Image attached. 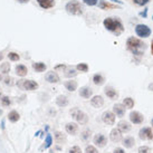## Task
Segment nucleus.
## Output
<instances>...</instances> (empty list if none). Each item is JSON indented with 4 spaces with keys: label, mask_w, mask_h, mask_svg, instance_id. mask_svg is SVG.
Returning <instances> with one entry per match:
<instances>
[{
    "label": "nucleus",
    "mask_w": 153,
    "mask_h": 153,
    "mask_svg": "<svg viewBox=\"0 0 153 153\" xmlns=\"http://www.w3.org/2000/svg\"><path fill=\"white\" fill-rule=\"evenodd\" d=\"M58 69H62V71H65L66 69V65H57L55 67V71H58Z\"/></svg>",
    "instance_id": "nucleus-42"
},
{
    "label": "nucleus",
    "mask_w": 153,
    "mask_h": 153,
    "mask_svg": "<svg viewBox=\"0 0 153 153\" xmlns=\"http://www.w3.org/2000/svg\"><path fill=\"white\" fill-rule=\"evenodd\" d=\"M69 153H82V150L79 146H73L72 149L69 150Z\"/></svg>",
    "instance_id": "nucleus-40"
},
{
    "label": "nucleus",
    "mask_w": 153,
    "mask_h": 153,
    "mask_svg": "<svg viewBox=\"0 0 153 153\" xmlns=\"http://www.w3.org/2000/svg\"><path fill=\"white\" fill-rule=\"evenodd\" d=\"M13 79L11 78V77H4V84H7V85H13Z\"/></svg>",
    "instance_id": "nucleus-41"
},
{
    "label": "nucleus",
    "mask_w": 153,
    "mask_h": 153,
    "mask_svg": "<svg viewBox=\"0 0 153 153\" xmlns=\"http://www.w3.org/2000/svg\"><path fill=\"white\" fill-rule=\"evenodd\" d=\"M81 137H82V140L85 141V142L89 141V139H91V131H89V130H84V131L82 132Z\"/></svg>",
    "instance_id": "nucleus-32"
},
{
    "label": "nucleus",
    "mask_w": 153,
    "mask_h": 153,
    "mask_svg": "<svg viewBox=\"0 0 153 153\" xmlns=\"http://www.w3.org/2000/svg\"><path fill=\"white\" fill-rule=\"evenodd\" d=\"M139 136L141 140H153L152 128H143L139 132Z\"/></svg>",
    "instance_id": "nucleus-6"
},
{
    "label": "nucleus",
    "mask_w": 153,
    "mask_h": 153,
    "mask_svg": "<svg viewBox=\"0 0 153 153\" xmlns=\"http://www.w3.org/2000/svg\"><path fill=\"white\" fill-rule=\"evenodd\" d=\"M103 122L106 124V125H114L115 122V114H113L112 112H104L102 115Z\"/></svg>",
    "instance_id": "nucleus-9"
},
{
    "label": "nucleus",
    "mask_w": 153,
    "mask_h": 153,
    "mask_svg": "<svg viewBox=\"0 0 153 153\" xmlns=\"http://www.w3.org/2000/svg\"><path fill=\"white\" fill-rule=\"evenodd\" d=\"M18 85L22 86V88L27 89V91H35V89L38 88V84L34 81H30V79H24V81H22V84H18Z\"/></svg>",
    "instance_id": "nucleus-7"
},
{
    "label": "nucleus",
    "mask_w": 153,
    "mask_h": 153,
    "mask_svg": "<svg viewBox=\"0 0 153 153\" xmlns=\"http://www.w3.org/2000/svg\"><path fill=\"white\" fill-rule=\"evenodd\" d=\"M139 153H151V149L149 146H140L139 148Z\"/></svg>",
    "instance_id": "nucleus-39"
},
{
    "label": "nucleus",
    "mask_w": 153,
    "mask_h": 153,
    "mask_svg": "<svg viewBox=\"0 0 153 153\" xmlns=\"http://www.w3.org/2000/svg\"><path fill=\"white\" fill-rule=\"evenodd\" d=\"M37 2L43 9H51L55 6V0H37Z\"/></svg>",
    "instance_id": "nucleus-17"
},
{
    "label": "nucleus",
    "mask_w": 153,
    "mask_h": 153,
    "mask_svg": "<svg viewBox=\"0 0 153 153\" xmlns=\"http://www.w3.org/2000/svg\"><path fill=\"white\" fill-rule=\"evenodd\" d=\"M65 9L69 15H73V16H81L84 13L83 4L77 0H72V1L67 2L65 6Z\"/></svg>",
    "instance_id": "nucleus-3"
},
{
    "label": "nucleus",
    "mask_w": 153,
    "mask_h": 153,
    "mask_svg": "<svg viewBox=\"0 0 153 153\" xmlns=\"http://www.w3.org/2000/svg\"><path fill=\"white\" fill-rule=\"evenodd\" d=\"M113 111H114V114L117 117H123L125 114V106L123 104H115L113 106Z\"/></svg>",
    "instance_id": "nucleus-15"
},
{
    "label": "nucleus",
    "mask_w": 153,
    "mask_h": 153,
    "mask_svg": "<svg viewBox=\"0 0 153 153\" xmlns=\"http://www.w3.org/2000/svg\"><path fill=\"white\" fill-rule=\"evenodd\" d=\"M117 128H119V130L121 132H130L131 131V125H130V123L126 122V121H121V122L119 123V125H117Z\"/></svg>",
    "instance_id": "nucleus-22"
},
{
    "label": "nucleus",
    "mask_w": 153,
    "mask_h": 153,
    "mask_svg": "<svg viewBox=\"0 0 153 153\" xmlns=\"http://www.w3.org/2000/svg\"><path fill=\"white\" fill-rule=\"evenodd\" d=\"M93 82L95 85L101 86L105 83V78H104V76L101 75V74H95V75L93 76Z\"/></svg>",
    "instance_id": "nucleus-24"
},
{
    "label": "nucleus",
    "mask_w": 153,
    "mask_h": 153,
    "mask_svg": "<svg viewBox=\"0 0 153 153\" xmlns=\"http://www.w3.org/2000/svg\"><path fill=\"white\" fill-rule=\"evenodd\" d=\"M33 68L37 73H43L46 71L47 66L44 63H42V62H38V63H33Z\"/></svg>",
    "instance_id": "nucleus-23"
},
{
    "label": "nucleus",
    "mask_w": 153,
    "mask_h": 153,
    "mask_svg": "<svg viewBox=\"0 0 153 153\" xmlns=\"http://www.w3.org/2000/svg\"><path fill=\"white\" fill-rule=\"evenodd\" d=\"M0 71L2 74H8L10 72V64L9 63H2L0 65Z\"/></svg>",
    "instance_id": "nucleus-31"
},
{
    "label": "nucleus",
    "mask_w": 153,
    "mask_h": 153,
    "mask_svg": "<svg viewBox=\"0 0 153 153\" xmlns=\"http://www.w3.org/2000/svg\"><path fill=\"white\" fill-rule=\"evenodd\" d=\"M94 143L95 145H97L98 148H104L107 143V140L103 134H96L94 136Z\"/></svg>",
    "instance_id": "nucleus-10"
},
{
    "label": "nucleus",
    "mask_w": 153,
    "mask_h": 153,
    "mask_svg": "<svg viewBox=\"0 0 153 153\" xmlns=\"http://www.w3.org/2000/svg\"><path fill=\"white\" fill-rule=\"evenodd\" d=\"M152 19H153V17H152Z\"/></svg>",
    "instance_id": "nucleus-52"
},
{
    "label": "nucleus",
    "mask_w": 153,
    "mask_h": 153,
    "mask_svg": "<svg viewBox=\"0 0 153 153\" xmlns=\"http://www.w3.org/2000/svg\"><path fill=\"white\" fill-rule=\"evenodd\" d=\"M56 104L58 105L59 107H64L66 106L68 104V100L66 96H64V95H59L58 97L56 98Z\"/></svg>",
    "instance_id": "nucleus-25"
},
{
    "label": "nucleus",
    "mask_w": 153,
    "mask_h": 153,
    "mask_svg": "<svg viewBox=\"0 0 153 153\" xmlns=\"http://www.w3.org/2000/svg\"><path fill=\"white\" fill-rule=\"evenodd\" d=\"M45 79L48 83H58L59 82V76H58V74L56 72L51 71V72H48L45 75Z\"/></svg>",
    "instance_id": "nucleus-11"
},
{
    "label": "nucleus",
    "mask_w": 153,
    "mask_h": 153,
    "mask_svg": "<svg viewBox=\"0 0 153 153\" xmlns=\"http://www.w3.org/2000/svg\"><path fill=\"white\" fill-rule=\"evenodd\" d=\"M79 95H81L83 98H89L92 95H93V91L91 87L88 86H84V87H82L79 89Z\"/></svg>",
    "instance_id": "nucleus-18"
},
{
    "label": "nucleus",
    "mask_w": 153,
    "mask_h": 153,
    "mask_svg": "<svg viewBox=\"0 0 153 153\" xmlns=\"http://www.w3.org/2000/svg\"><path fill=\"white\" fill-rule=\"evenodd\" d=\"M134 144H135V140H134V137H132V136H128V137H125L123 140V145L125 148H128V149L132 148Z\"/></svg>",
    "instance_id": "nucleus-26"
},
{
    "label": "nucleus",
    "mask_w": 153,
    "mask_h": 153,
    "mask_svg": "<svg viewBox=\"0 0 153 153\" xmlns=\"http://www.w3.org/2000/svg\"><path fill=\"white\" fill-rule=\"evenodd\" d=\"M91 105L95 108H100V107H102L104 105V100L101 95H96V96H94L92 100H91Z\"/></svg>",
    "instance_id": "nucleus-13"
},
{
    "label": "nucleus",
    "mask_w": 153,
    "mask_h": 153,
    "mask_svg": "<svg viewBox=\"0 0 153 153\" xmlns=\"http://www.w3.org/2000/svg\"><path fill=\"white\" fill-rule=\"evenodd\" d=\"M114 153H125L123 149H121V148H117V149L114 150Z\"/></svg>",
    "instance_id": "nucleus-44"
},
{
    "label": "nucleus",
    "mask_w": 153,
    "mask_h": 153,
    "mask_svg": "<svg viewBox=\"0 0 153 153\" xmlns=\"http://www.w3.org/2000/svg\"><path fill=\"white\" fill-rule=\"evenodd\" d=\"M76 69L78 72H83V73H86L88 71V65L86 64V63H81V64H78L76 66Z\"/></svg>",
    "instance_id": "nucleus-33"
},
{
    "label": "nucleus",
    "mask_w": 153,
    "mask_h": 153,
    "mask_svg": "<svg viewBox=\"0 0 153 153\" xmlns=\"http://www.w3.org/2000/svg\"><path fill=\"white\" fill-rule=\"evenodd\" d=\"M71 114H72V116L76 120L78 123H81V124H85V123H87V121H88V116H87L83 111L78 110V108L72 110L71 111Z\"/></svg>",
    "instance_id": "nucleus-4"
},
{
    "label": "nucleus",
    "mask_w": 153,
    "mask_h": 153,
    "mask_svg": "<svg viewBox=\"0 0 153 153\" xmlns=\"http://www.w3.org/2000/svg\"><path fill=\"white\" fill-rule=\"evenodd\" d=\"M55 140L56 142H58V143H63L66 141V135L63 134L62 132H56L55 133Z\"/></svg>",
    "instance_id": "nucleus-28"
},
{
    "label": "nucleus",
    "mask_w": 153,
    "mask_h": 153,
    "mask_svg": "<svg viewBox=\"0 0 153 153\" xmlns=\"http://www.w3.org/2000/svg\"><path fill=\"white\" fill-rule=\"evenodd\" d=\"M98 8L102 9V10H111V9H117L119 7L114 4L107 2L105 0H101V1L98 2Z\"/></svg>",
    "instance_id": "nucleus-14"
},
{
    "label": "nucleus",
    "mask_w": 153,
    "mask_h": 153,
    "mask_svg": "<svg viewBox=\"0 0 153 153\" xmlns=\"http://www.w3.org/2000/svg\"><path fill=\"white\" fill-rule=\"evenodd\" d=\"M151 1V0H133V2L137 6H141V7H143L145 4H148Z\"/></svg>",
    "instance_id": "nucleus-36"
},
{
    "label": "nucleus",
    "mask_w": 153,
    "mask_h": 153,
    "mask_svg": "<svg viewBox=\"0 0 153 153\" xmlns=\"http://www.w3.org/2000/svg\"><path fill=\"white\" fill-rule=\"evenodd\" d=\"M51 137L48 135V136H47V146H49V145H51Z\"/></svg>",
    "instance_id": "nucleus-46"
},
{
    "label": "nucleus",
    "mask_w": 153,
    "mask_h": 153,
    "mask_svg": "<svg viewBox=\"0 0 153 153\" xmlns=\"http://www.w3.org/2000/svg\"><path fill=\"white\" fill-rule=\"evenodd\" d=\"M64 85H65V87H66V89L69 91V92H75V91L77 89V82L74 81V79L67 81Z\"/></svg>",
    "instance_id": "nucleus-20"
},
{
    "label": "nucleus",
    "mask_w": 153,
    "mask_h": 153,
    "mask_svg": "<svg viewBox=\"0 0 153 153\" xmlns=\"http://www.w3.org/2000/svg\"><path fill=\"white\" fill-rule=\"evenodd\" d=\"M104 93L111 100H117V97H119V93L116 92V89H114L111 86H107V87L104 88Z\"/></svg>",
    "instance_id": "nucleus-12"
},
{
    "label": "nucleus",
    "mask_w": 153,
    "mask_h": 153,
    "mask_svg": "<svg viewBox=\"0 0 153 153\" xmlns=\"http://www.w3.org/2000/svg\"><path fill=\"white\" fill-rule=\"evenodd\" d=\"M103 25L105 27V29L112 33L114 36H120L124 31L123 24L121 22V19H119L117 17L105 18L103 22Z\"/></svg>",
    "instance_id": "nucleus-1"
},
{
    "label": "nucleus",
    "mask_w": 153,
    "mask_h": 153,
    "mask_svg": "<svg viewBox=\"0 0 153 153\" xmlns=\"http://www.w3.org/2000/svg\"><path fill=\"white\" fill-rule=\"evenodd\" d=\"M149 88H150V91H153V84H151V85L149 86Z\"/></svg>",
    "instance_id": "nucleus-50"
},
{
    "label": "nucleus",
    "mask_w": 153,
    "mask_h": 153,
    "mask_svg": "<svg viewBox=\"0 0 153 153\" xmlns=\"http://www.w3.org/2000/svg\"><path fill=\"white\" fill-rule=\"evenodd\" d=\"M1 104H2V106H9L11 104V101H10V98L8 96H4L1 98Z\"/></svg>",
    "instance_id": "nucleus-35"
},
{
    "label": "nucleus",
    "mask_w": 153,
    "mask_h": 153,
    "mask_svg": "<svg viewBox=\"0 0 153 153\" xmlns=\"http://www.w3.org/2000/svg\"><path fill=\"white\" fill-rule=\"evenodd\" d=\"M83 2L89 7H93V6H96L98 4V0H83Z\"/></svg>",
    "instance_id": "nucleus-37"
},
{
    "label": "nucleus",
    "mask_w": 153,
    "mask_h": 153,
    "mask_svg": "<svg viewBox=\"0 0 153 153\" xmlns=\"http://www.w3.org/2000/svg\"><path fill=\"white\" fill-rule=\"evenodd\" d=\"M130 121L134 124H141L143 123V121H144V116L141 114L140 112L134 111V112L130 113Z\"/></svg>",
    "instance_id": "nucleus-8"
},
{
    "label": "nucleus",
    "mask_w": 153,
    "mask_h": 153,
    "mask_svg": "<svg viewBox=\"0 0 153 153\" xmlns=\"http://www.w3.org/2000/svg\"><path fill=\"white\" fill-rule=\"evenodd\" d=\"M66 72H65V76L68 77V78H72V77H75L77 75V72L75 69H73V68H67L65 69Z\"/></svg>",
    "instance_id": "nucleus-30"
},
{
    "label": "nucleus",
    "mask_w": 153,
    "mask_h": 153,
    "mask_svg": "<svg viewBox=\"0 0 153 153\" xmlns=\"http://www.w3.org/2000/svg\"><path fill=\"white\" fill-rule=\"evenodd\" d=\"M151 53H152L153 55V39H152V43H151Z\"/></svg>",
    "instance_id": "nucleus-48"
},
{
    "label": "nucleus",
    "mask_w": 153,
    "mask_h": 153,
    "mask_svg": "<svg viewBox=\"0 0 153 153\" xmlns=\"http://www.w3.org/2000/svg\"><path fill=\"white\" fill-rule=\"evenodd\" d=\"M123 105L126 107V108H132V107L134 106V101H133V98H131V97L124 98Z\"/></svg>",
    "instance_id": "nucleus-29"
},
{
    "label": "nucleus",
    "mask_w": 153,
    "mask_h": 153,
    "mask_svg": "<svg viewBox=\"0 0 153 153\" xmlns=\"http://www.w3.org/2000/svg\"><path fill=\"white\" fill-rule=\"evenodd\" d=\"M27 73H28V69H27V67H26L25 65L19 64L16 66V74H17L18 76L24 77L27 75Z\"/></svg>",
    "instance_id": "nucleus-19"
},
{
    "label": "nucleus",
    "mask_w": 153,
    "mask_h": 153,
    "mask_svg": "<svg viewBox=\"0 0 153 153\" xmlns=\"http://www.w3.org/2000/svg\"><path fill=\"white\" fill-rule=\"evenodd\" d=\"M19 2H22V4H26V2H28L29 0H18Z\"/></svg>",
    "instance_id": "nucleus-47"
},
{
    "label": "nucleus",
    "mask_w": 153,
    "mask_h": 153,
    "mask_svg": "<svg viewBox=\"0 0 153 153\" xmlns=\"http://www.w3.org/2000/svg\"><path fill=\"white\" fill-rule=\"evenodd\" d=\"M85 153H98V151L96 150L95 146H93V145H88V146H86Z\"/></svg>",
    "instance_id": "nucleus-38"
},
{
    "label": "nucleus",
    "mask_w": 153,
    "mask_h": 153,
    "mask_svg": "<svg viewBox=\"0 0 153 153\" xmlns=\"http://www.w3.org/2000/svg\"><path fill=\"white\" fill-rule=\"evenodd\" d=\"M77 130H78V126L77 124L75 123H67L66 124V132L72 134V135H75L77 133Z\"/></svg>",
    "instance_id": "nucleus-21"
},
{
    "label": "nucleus",
    "mask_w": 153,
    "mask_h": 153,
    "mask_svg": "<svg viewBox=\"0 0 153 153\" xmlns=\"http://www.w3.org/2000/svg\"><path fill=\"white\" fill-rule=\"evenodd\" d=\"M110 1H112V2H115V4H120V6H122V4H123V1H121V0H110Z\"/></svg>",
    "instance_id": "nucleus-45"
},
{
    "label": "nucleus",
    "mask_w": 153,
    "mask_h": 153,
    "mask_svg": "<svg viewBox=\"0 0 153 153\" xmlns=\"http://www.w3.org/2000/svg\"><path fill=\"white\" fill-rule=\"evenodd\" d=\"M2 58H4V55H2V53H0V60H2Z\"/></svg>",
    "instance_id": "nucleus-49"
},
{
    "label": "nucleus",
    "mask_w": 153,
    "mask_h": 153,
    "mask_svg": "<svg viewBox=\"0 0 153 153\" xmlns=\"http://www.w3.org/2000/svg\"><path fill=\"white\" fill-rule=\"evenodd\" d=\"M8 58L11 62H18L19 60V58H20V56L18 55L17 53H13V51H11V53H9L8 54Z\"/></svg>",
    "instance_id": "nucleus-34"
},
{
    "label": "nucleus",
    "mask_w": 153,
    "mask_h": 153,
    "mask_svg": "<svg viewBox=\"0 0 153 153\" xmlns=\"http://www.w3.org/2000/svg\"><path fill=\"white\" fill-rule=\"evenodd\" d=\"M135 34L140 38H148L151 35V29H150L149 26L140 24V25H137L135 27Z\"/></svg>",
    "instance_id": "nucleus-5"
},
{
    "label": "nucleus",
    "mask_w": 153,
    "mask_h": 153,
    "mask_svg": "<svg viewBox=\"0 0 153 153\" xmlns=\"http://www.w3.org/2000/svg\"><path fill=\"white\" fill-rule=\"evenodd\" d=\"M110 137L113 142H119V141L122 140V132L120 131L119 128H113L111 131Z\"/></svg>",
    "instance_id": "nucleus-16"
},
{
    "label": "nucleus",
    "mask_w": 153,
    "mask_h": 153,
    "mask_svg": "<svg viewBox=\"0 0 153 153\" xmlns=\"http://www.w3.org/2000/svg\"><path fill=\"white\" fill-rule=\"evenodd\" d=\"M8 119H9V121H10V122L15 123V122L19 121V119H20V115H19V113H18L17 111H11V112L9 113V115H8Z\"/></svg>",
    "instance_id": "nucleus-27"
},
{
    "label": "nucleus",
    "mask_w": 153,
    "mask_h": 153,
    "mask_svg": "<svg viewBox=\"0 0 153 153\" xmlns=\"http://www.w3.org/2000/svg\"><path fill=\"white\" fill-rule=\"evenodd\" d=\"M151 124H152V128H153V119L151 120Z\"/></svg>",
    "instance_id": "nucleus-51"
},
{
    "label": "nucleus",
    "mask_w": 153,
    "mask_h": 153,
    "mask_svg": "<svg viewBox=\"0 0 153 153\" xmlns=\"http://www.w3.org/2000/svg\"><path fill=\"white\" fill-rule=\"evenodd\" d=\"M126 48L131 51L133 55L142 56L143 51H144L145 48H146V45H145L141 39L132 36V37H128V40H126Z\"/></svg>",
    "instance_id": "nucleus-2"
},
{
    "label": "nucleus",
    "mask_w": 153,
    "mask_h": 153,
    "mask_svg": "<svg viewBox=\"0 0 153 153\" xmlns=\"http://www.w3.org/2000/svg\"><path fill=\"white\" fill-rule=\"evenodd\" d=\"M146 15H148V8H145V9H144V11L140 13V16H142L143 18H146Z\"/></svg>",
    "instance_id": "nucleus-43"
}]
</instances>
